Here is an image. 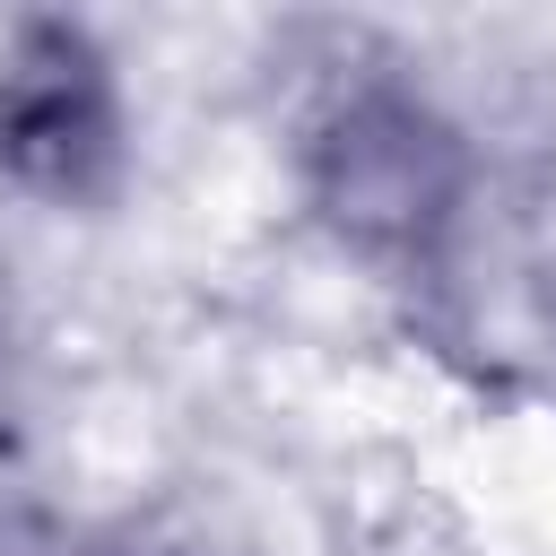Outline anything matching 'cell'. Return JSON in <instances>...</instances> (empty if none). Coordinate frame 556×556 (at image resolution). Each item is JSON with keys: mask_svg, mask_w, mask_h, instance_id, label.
<instances>
[{"mask_svg": "<svg viewBox=\"0 0 556 556\" xmlns=\"http://www.w3.org/2000/svg\"><path fill=\"white\" fill-rule=\"evenodd\" d=\"M139 174V104L122 52L78 9L0 26V191L43 217H113Z\"/></svg>", "mask_w": 556, "mask_h": 556, "instance_id": "cell-2", "label": "cell"}, {"mask_svg": "<svg viewBox=\"0 0 556 556\" xmlns=\"http://www.w3.org/2000/svg\"><path fill=\"white\" fill-rule=\"evenodd\" d=\"M287 174L313 235L391 287L443 278L486 200L478 130L400 61L330 70L295 113Z\"/></svg>", "mask_w": 556, "mask_h": 556, "instance_id": "cell-1", "label": "cell"}, {"mask_svg": "<svg viewBox=\"0 0 556 556\" xmlns=\"http://www.w3.org/2000/svg\"><path fill=\"white\" fill-rule=\"evenodd\" d=\"M0 556H156L139 547L130 530H104V521H78L43 495H9L0 504Z\"/></svg>", "mask_w": 556, "mask_h": 556, "instance_id": "cell-3", "label": "cell"}]
</instances>
